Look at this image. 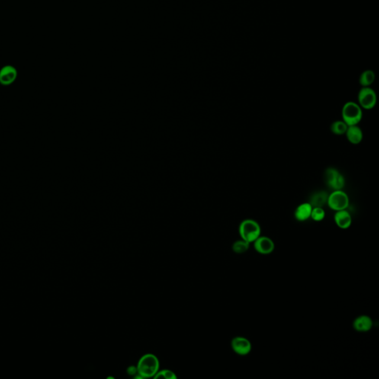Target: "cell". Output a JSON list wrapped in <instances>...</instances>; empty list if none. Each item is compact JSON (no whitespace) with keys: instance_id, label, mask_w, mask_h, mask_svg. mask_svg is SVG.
Returning a JSON list of instances; mask_svg holds the SVG:
<instances>
[{"instance_id":"6da1fadb","label":"cell","mask_w":379,"mask_h":379,"mask_svg":"<svg viewBox=\"0 0 379 379\" xmlns=\"http://www.w3.org/2000/svg\"><path fill=\"white\" fill-rule=\"evenodd\" d=\"M136 368H137V374H139L142 379L154 377L155 375L159 371V359L153 354H145L139 358Z\"/></svg>"},{"instance_id":"7a4b0ae2","label":"cell","mask_w":379,"mask_h":379,"mask_svg":"<svg viewBox=\"0 0 379 379\" xmlns=\"http://www.w3.org/2000/svg\"><path fill=\"white\" fill-rule=\"evenodd\" d=\"M239 233L241 239L251 244L261 236V227L254 219H245L239 225Z\"/></svg>"},{"instance_id":"3957f363","label":"cell","mask_w":379,"mask_h":379,"mask_svg":"<svg viewBox=\"0 0 379 379\" xmlns=\"http://www.w3.org/2000/svg\"><path fill=\"white\" fill-rule=\"evenodd\" d=\"M342 120L348 126H358L363 118V110L355 101L345 103L342 110Z\"/></svg>"},{"instance_id":"277c9868","label":"cell","mask_w":379,"mask_h":379,"mask_svg":"<svg viewBox=\"0 0 379 379\" xmlns=\"http://www.w3.org/2000/svg\"><path fill=\"white\" fill-rule=\"evenodd\" d=\"M327 204L331 210L335 212L347 210L350 204L349 197L343 190L332 191V192L328 196Z\"/></svg>"},{"instance_id":"5b68a950","label":"cell","mask_w":379,"mask_h":379,"mask_svg":"<svg viewBox=\"0 0 379 379\" xmlns=\"http://www.w3.org/2000/svg\"><path fill=\"white\" fill-rule=\"evenodd\" d=\"M325 180L327 185L332 191L343 190L345 186V178L343 174L336 168H327L325 172Z\"/></svg>"},{"instance_id":"8992f818","label":"cell","mask_w":379,"mask_h":379,"mask_svg":"<svg viewBox=\"0 0 379 379\" xmlns=\"http://www.w3.org/2000/svg\"><path fill=\"white\" fill-rule=\"evenodd\" d=\"M377 103L376 91L370 87H362L358 94V104L364 110H372Z\"/></svg>"},{"instance_id":"52a82bcc","label":"cell","mask_w":379,"mask_h":379,"mask_svg":"<svg viewBox=\"0 0 379 379\" xmlns=\"http://www.w3.org/2000/svg\"><path fill=\"white\" fill-rule=\"evenodd\" d=\"M230 346L235 354L240 356H246L252 351V344L248 338L244 336H236L231 340Z\"/></svg>"},{"instance_id":"ba28073f","label":"cell","mask_w":379,"mask_h":379,"mask_svg":"<svg viewBox=\"0 0 379 379\" xmlns=\"http://www.w3.org/2000/svg\"><path fill=\"white\" fill-rule=\"evenodd\" d=\"M253 248L261 255H270L275 250L276 245L272 239L266 236H260L253 242Z\"/></svg>"},{"instance_id":"9c48e42d","label":"cell","mask_w":379,"mask_h":379,"mask_svg":"<svg viewBox=\"0 0 379 379\" xmlns=\"http://www.w3.org/2000/svg\"><path fill=\"white\" fill-rule=\"evenodd\" d=\"M18 72L12 65H5L0 69V84L5 86L11 85L17 79Z\"/></svg>"},{"instance_id":"30bf717a","label":"cell","mask_w":379,"mask_h":379,"mask_svg":"<svg viewBox=\"0 0 379 379\" xmlns=\"http://www.w3.org/2000/svg\"><path fill=\"white\" fill-rule=\"evenodd\" d=\"M334 222L338 228L347 230L352 225V216L348 210H338L334 215Z\"/></svg>"},{"instance_id":"8fae6325","label":"cell","mask_w":379,"mask_h":379,"mask_svg":"<svg viewBox=\"0 0 379 379\" xmlns=\"http://www.w3.org/2000/svg\"><path fill=\"white\" fill-rule=\"evenodd\" d=\"M373 327V321L367 315H361L354 319L353 328L358 332H367L371 330Z\"/></svg>"},{"instance_id":"7c38bea8","label":"cell","mask_w":379,"mask_h":379,"mask_svg":"<svg viewBox=\"0 0 379 379\" xmlns=\"http://www.w3.org/2000/svg\"><path fill=\"white\" fill-rule=\"evenodd\" d=\"M313 207L309 202H303L297 206L294 211V217L298 222H304L310 219Z\"/></svg>"},{"instance_id":"4fadbf2b","label":"cell","mask_w":379,"mask_h":379,"mask_svg":"<svg viewBox=\"0 0 379 379\" xmlns=\"http://www.w3.org/2000/svg\"><path fill=\"white\" fill-rule=\"evenodd\" d=\"M345 135L348 142L353 145H358L361 143L364 138L362 130L358 126H348Z\"/></svg>"},{"instance_id":"5bb4252c","label":"cell","mask_w":379,"mask_h":379,"mask_svg":"<svg viewBox=\"0 0 379 379\" xmlns=\"http://www.w3.org/2000/svg\"><path fill=\"white\" fill-rule=\"evenodd\" d=\"M328 196L329 194L326 191H316L310 196V201L308 202L311 204L313 207H323L328 202Z\"/></svg>"},{"instance_id":"9a60e30c","label":"cell","mask_w":379,"mask_h":379,"mask_svg":"<svg viewBox=\"0 0 379 379\" xmlns=\"http://www.w3.org/2000/svg\"><path fill=\"white\" fill-rule=\"evenodd\" d=\"M376 79V74L372 70H366L359 76V84L362 87H370Z\"/></svg>"},{"instance_id":"2e32d148","label":"cell","mask_w":379,"mask_h":379,"mask_svg":"<svg viewBox=\"0 0 379 379\" xmlns=\"http://www.w3.org/2000/svg\"><path fill=\"white\" fill-rule=\"evenodd\" d=\"M348 127V125L343 120H337L331 124L330 130L336 136H342V135H345Z\"/></svg>"},{"instance_id":"e0dca14e","label":"cell","mask_w":379,"mask_h":379,"mask_svg":"<svg viewBox=\"0 0 379 379\" xmlns=\"http://www.w3.org/2000/svg\"><path fill=\"white\" fill-rule=\"evenodd\" d=\"M251 244L246 241L241 239L240 240L236 241L232 245V250L236 254L245 253L249 250Z\"/></svg>"},{"instance_id":"ac0fdd59","label":"cell","mask_w":379,"mask_h":379,"mask_svg":"<svg viewBox=\"0 0 379 379\" xmlns=\"http://www.w3.org/2000/svg\"><path fill=\"white\" fill-rule=\"evenodd\" d=\"M325 216H326V213L323 207H313L310 219H313L315 222H320L325 219Z\"/></svg>"},{"instance_id":"d6986e66","label":"cell","mask_w":379,"mask_h":379,"mask_svg":"<svg viewBox=\"0 0 379 379\" xmlns=\"http://www.w3.org/2000/svg\"><path fill=\"white\" fill-rule=\"evenodd\" d=\"M159 378H165L167 379H177V376L175 373L170 370H163L161 371H158L155 375L154 379H159Z\"/></svg>"},{"instance_id":"ffe728a7","label":"cell","mask_w":379,"mask_h":379,"mask_svg":"<svg viewBox=\"0 0 379 379\" xmlns=\"http://www.w3.org/2000/svg\"><path fill=\"white\" fill-rule=\"evenodd\" d=\"M127 373L129 376H136L137 374V368L135 366H130V367H127Z\"/></svg>"}]
</instances>
